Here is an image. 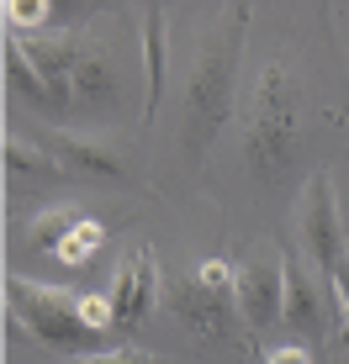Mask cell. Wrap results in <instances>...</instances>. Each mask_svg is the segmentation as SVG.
<instances>
[{
  "mask_svg": "<svg viewBox=\"0 0 349 364\" xmlns=\"http://www.w3.org/2000/svg\"><path fill=\"white\" fill-rule=\"evenodd\" d=\"M6 311L37 343L58 348V354H69V359L90 354V343L101 338L80 317V296L58 291V285H43V280H27V274H6Z\"/></svg>",
  "mask_w": 349,
  "mask_h": 364,
  "instance_id": "obj_1",
  "label": "cell"
},
{
  "mask_svg": "<svg viewBox=\"0 0 349 364\" xmlns=\"http://www.w3.org/2000/svg\"><path fill=\"white\" fill-rule=\"evenodd\" d=\"M244 21L249 11L233 6L228 11V32L217 37V43L202 48V58H196V80H191V95H185V148L191 154H202V148L217 137L222 117H228V95H233V69H239V43H244Z\"/></svg>",
  "mask_w": 349,
  "mask_h": 364,
  "instance_id": "obj_2",
  "label": "cell"
},
{
  "mask_svg": "<svg viewBox=\"0 0 349 364\" xmlns=\"http://www.w3.org/2000/svg\"><path fill=\"white\" fill-rule=\"evenodd\" d=\"M244 143H249V154H254L259 169H276L296 148V74L286 69V58H270V64L259 69L254 90H249Z\"/></svg>",
  "mask_w": 349,
  "mask_h": 364,
  "instance_id": "obj_3",
  "label": "cell"
},
{
  "mask_svg": "<svg viewBox=\"0 0 349 364\" xmlns=\"http://www.w3.org/2000/svg\"><path fill=\"white\" fill-rule=\"evenodd\" d=\"M302 248L313 259L318 280L333 285V269L349 259V248H344V222H339V200H333L328 174H313L302 191Z\"/></svg>",
  "mask_w": 349,
  "mask_h": 364,
  "instance_id": "obj_4",
  "label": "cell"
},
{
  "mask_svg": "<svg viewBox=\"0 0 349 364\" xmlns=\"http://www.w3.org/2000/svg\"><path fill=\"white\" fill-rule=\"evenodd\" d=\"M159 285H165V274H159L154 243H132L127 259L111 274V291H106L111 306H117V328H143L148 311L159 306Z\"/></svg>",
  "mask_w": 349,
  "mask_h": 364,
  "instance_id": "obj_5",
  "label": "cell"
},
{
  "mask_svg": "<svg viewBox=\"0 0 349 364\" xmlns=\"http://www.w3.org/2000/svg\"><path fill=\"white\" fill-rule=\"evenodd\" d=\"M239 311L249 322V343H254L259 328L286 317V254L270 259H249L239 269Z\"/></svg>",
  "mask_w": 349,
  "mask_h": 364,
  "instance_id": "obj_6",
  "label": "cell"
},
{
  "mask_svg": "<svg viewBox=\"0 0 349 364\" xmlns=\"http://www.w3.org/2000/svg\"><path fill=\"white\" fill-rule=\"evenodd\" d=\"M170 306H174V317H180L191 333H207V338H233V322L244 317L239 301H222L217 291H207L196 274H185V280L174 285Z\"/></svg>",
  "mask_w": 349,
  "mask_h": 364,
  "instance_id": "obj_7",
  "label": "cell"
},
{
  "mask_svg": "<svg viewBox=\"0 0 349 364\" xmlns=\"http://www.w3.org/2000/svg\"><path fill=\"white\" fill-rule=\"evenodd\" d=\"M37 143L48 148L53 159H64V169L74 174H90V180H127V164H122V154L101 137H85V132H37Z\"/></svg>",
  "mask_w": 349,
  "mask_h": 364,
  "instance_id": "obj_8",
  "label": "cell"
},
{
  "mask_svg": "<svg viewBox=\"0 0 349 364\" xmlns=\"http://www.w3.org/2000/svg\"><path fill=\"white\" fill-rule=\"evenodd\" d=\"M281 322L302 338H328V328H323V280L318 269H307L291 254H286V317Z\"/></svg>",
  "mask_w": 349,
  "mask_h": 364,
  "instance_id": "obj_9",
  "label": "cell"
},
{
  "mask_svg": "<svg viewBox=\"0 0 349 364\" xmlns=\"http://www.w3.org/2000/svg\"><path fill=\"white\" fill-rule=\"evenodd\" d=\"M6 80H11V90L27 100V106H37V111H53V117H69V111H74V100L58 90L27 53H21L16 37H6Z\"/></svg>",
  "mask_w": 349,
  "mask_h": 364,
  "instance_id": "obj_10",
  "label": "cell"
},
{
  "mask_svg": "<svg viewBox=\"0 0 349 364\" xmlns=\"http://www.w3.org/2000/svg\"><path fill=\"white\" fill-rule=\"evenodd\" d=\"M165 11L143 6V122H154L165 100Z\"/></svg>",
  "mask_w": 349,
  "mask_h": 364,
  "instance_id": "obj_11",
  "label": "cell"
},
{
  "mask_svg": "<svg viewBox=\"0 0 349 364\" xmlns=\"http://www.w3.org/2000/svg\"><path fill=\"white\" fill-rule=\"evenodd\" d=\"M80 211L74 206H53V211H37V217L27 222V237H32V248H43V254H58V243L80 228Z\"/></svg>",
  "mask_w": 349,
  "mask_h": 364,
  "instance_id": "obj_12",
  "label": "cell"
},
{
  "mask_svg": "<svg viewBox=\"0 0 349 364\" xmlns=\"http://www.w3.org/2000/svg\"><path fill=\"white\" fill-rule=\"evenodd\" d=\"M101 243H106V228H101L95 217H85L80 228H74L64 243H58L53 259H58V264H69V269H80V264H90V259L101 254Z\"/></svg>",
  "mask_w": 349,
  "mask_h": 364,
  "instance_id": "obj_13",
  "label": "cell"
},
{
  "mask_svg": "<svg viewBox=\"0 0 349 364\" xmlns=\"http://www.w3.org/2000/svg\"><path fill=\"white\" fill-rule=\"evenodd\" d=\"M6 169H11V174H58L64 164H58L43 143H27V137L11 132V137H6Z\"/></svg>",
  "mask_w": 349,
  "mask_h": 364,
  "instance_id": "obj_14",
  "label": "cell"
},
{
  "mask_svg": "<svg viewBox=\"0 0 349 364\" xmlns=\"http://www.w3.org/2000/svg\"><path fill=\"white\" fill-rule=\"evenodd\" d=\"M48 16H53V6L48 0H6L0 6V21H6V37H27V27H48ZM43 37V32H37Z\"/></svg>",
  "mask_w": 349,
  "mask_h": 364,
  "instance_id": "obj_15",
  "label": "cell"
},
{
  "mask_svg": "<svg viewBox=\"0 0 349 364\" xmlns=\"http://www.w3.org/2000/svg\"><path fill=\"white\" fill-rule=\"evenodd\" d=\"M64 364H165L159 354H143V348H101V354H80Z\"/></svg>",
  "mask_w": 349,
  "mask_h": 364,
  "instance_id": "obj_16",
  "label": "cell"
},
{
  "mask_svg": "<svg viewBox=\"0 0 349 364\" xmlns=\"http://www.w3.org/2000/svg\"><path fill=\"white\" fill-rule=\"evenodd\" d=\"M80 317L90 322V333L117 328V306H111V296H80Z\"/></svg>",
  "mask_w": 349,
  "mask_h": 364,
  "instance_id": "obj_17",
  "label": "cell"
},
{
  "mask_svg": "<svg viewBox=\"0 0 349 364\" xmlns=\"http://www.w3.org/2000/svg\"><path fill=\"white\" fill-rule=\"evenodd\" d=\"M265 364H313V348L307 343H276V348H265Z\"/></svg>",
  "mask_w": 349,
  "mask_h": 364,
  "instance_id": "obj_18",
  "label": "cell"
},
{
  "mask_svg": "<svg viewBox=\"0 0 349 364\" xmlns=\"http://www.w3.org/2000/svg\"><path fill=\"white\" fill-rule=\"evenodd\" d=\"M333 296H339V317L349 322V259L333 269Z\"/></svg>",
  "mask_w": 349,
  "mask_h": 364,
  "instance_id": "obj_19",
  "label": "cell"
}]
</instances>
